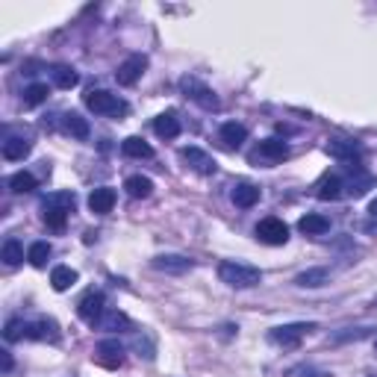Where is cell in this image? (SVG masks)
<instances>
[{"label": "cell", "mask_w": 377, "mask_h": 377, "mask_svg": "<svg viewBox=\"0 0 377 377\" xmlns=\"http://www.w3.org/2000/svg\"><path fill=\"white\" fill-rule=\"evenodd\" d=\"M218 277H221V283H227L230 289H254L263 283V271L247 265V263H239V259H224L218 265Z\"/></svg>", "instance_id": "obj_1"}, {"label": "cell", "mask_w": 377, "mask_h": 377, "mask_svg": "<svg viewBox=\"0 0 377 377\" xmlns=\"http://www.w3.org/2000/svg\"><path fill=\"white\" fill-rule=\"evenodd\" d=\"M86 106L94 115H127L130 112V106L118 94L106 91V89H91L86 94Z\"/></svg>", "instance_id": "obj_2"}, {"label": "cell", "mask_w": 377, "mask_h": 377, "mask_svg": "<svg viewBox=\"0 0 377 377\" xmlns=\"http://www.w3.org/2000/svg\"><path fill=\"white\" fill-rule=\"evenodd\" d=\"M180 89H183L186 98H192L198 106H204L207 112H218L221 109V100L216 98V91H212L209 86H204L198 77H183L180 80Z\"/></svg>", "instance_id": "obj_3"}, {"label": "cell", "mask_w": 377, "mask_h": 377, "mask_svg": "<svg viewBox=\"0 0 377 377\" xmlns=\"http://www.w3.org/2000/svg\"><path fill=\"white\" fill-rule=\"evenodd\" d=\"M286 157H289V145L283 139H263L256 145V150L251 153V162H263L268 168V165H277Z\"/></svg>", "instance_id": "obj_4"}, {"label": "cell", "mask_w": 377, "mask_h": 377, "mask_svg": "<svg viewBox=\"0 0 377 377\" xmlns=\"http://www.w3.org/2000/svg\"><path fill=\"white\" fill-rule=\"evenodd\" d=\"M256 239L263 242V245H271V247H277V245H286L289 242V227L283 224L280 218L274 216H268L256 224Z\"/></svg>", "instance_id": "obj_5"}, {"label": "cell", "mask_w": 377, "mask_h": 377, "mask_svg": "<svg viewBox=\"0 0 377 377\" xmlns=\"http://www.w3.org/2000/svg\"><path fill=\"white\" fill-rule=\"evenodd\" d=\"M103 313H106V298H103V292H89V295H82L80 304H77V315H80L86 324H91V327L103 322Z\"/></svg>", "instance_id": "obj_6"}, {"label": "cell", "mask_w": 377, "mask_h": 377, "mask_svg": "<svg viewBox=\"0 0 377 377\" xmlns=\"http://www.w3.org/2000/svg\"><path fill=\"white\" fill-rule=\"evenodd\" d=\"M145 68H148V56H145V53L127 56L124 62L118 65V71H115L118 86H136V82L141 80V74H145Z\"/></svg>", "instance_id": "obj_7"}, {"label": "cell", "mask_w": 377, "mask_h": 377, "mask_svg": "<svg viewBox=\"0 0 377 377\" xmlns=\"http://www.w3.org/2000/svg\"><path fill=\"white\" fill-rule=\"evenodd\" d=\"M313 330H315V324H306V322H298V324H283V327H274V330H271L268 339L274 342V345L295 348L306 333H313Z\"/></svg>", "instance_id": "obj_8"}, {"label": "cell", "mask_w": 377, "mask_h": 377, "mask_svg": "<svg viewBox=\"0 0 377 377\" xmlns=\"http://www.w3.org/2000/svg\"><path fill=\"white\" fill-rule=\"evenodd\" d=\"M150 265L157 271H165V274H186V271H192L195 263L183 254H159L150 259Z\"/></svg>", "instance_id": "obj_9"}, {"label": "cell", "mask_w": 377, "mask_h": 377, "mask_svg": "<svg viewBox=\"0 0 377 377\" xmlns=\"http://www.w3.org/2000/svg\"><path fill=\"white\" fill-rule=\"evenodd\" d=\"M180 159L192 171H198V174H216V168H218L216 159H212L207 150H200V148H183L180 150Z\"/></svg>", "instance_id": "obj_10"}, {"label": "cell", "mask_w": 377, "mask_h": 377, "mask_svg": "<svg viewBox=\"0 0 377 377\" xmlns=\"http://www.w3.org/2000/svg\"><path fill=\"white\" fill-rule=\"evenodd\" d=\"M98 362L106 365V369H118L124 362V348L118 339H103L98 342Z\"/></svg>", "instance_id": "obj_11"}, {"label": "cell", "mask_w": 377, "mask_h": 377, "mask_svg": "<svg viewBox=\"0 0 377 377\" xmlns=\"http://www.w3.org/2000/svg\"><path fill=\"white\" fill-rule=\"evenodd\" d=\"M218 139L224 141V148H227V150H236V148H242L247 141V127L239 124V121H224L221 130H218Z\"/></svg>", "instance_id": "obj_12"}, {"label": "cell", "mask_w": 377, "mask_h": 377, "mask_svg": "<svg viewBox=\"0 0 377 377\" xmlns=\"http://www.w3.org/2000/svg\"><path fill=\"white\" fill-rule=\"evenodd\" d=\"M327 153L339 162H353V159H360V145L357 141H351V139H330Z\"/></svg>", "instance_id": "obj_13"}, {"label": "cell", "mask_w": 377, "mask_h": 377, "mask_svg": "<svg viewBox=\"0 0 377 377\" xmlns=\"http://www.w3.org/2000/svg\"><path fill=\"white\" fill-rule=\"evenodd\" d=\"M112 207H115V188L100 186L89 195V209L94 216H106V212H112Z\"/></svg>", "instance_id": "obj_14"}, {"label": "cell", "mask_w": 377, "mask_h": 377, "mask_svg": "<svg viewBox=\"0 0 377 377\" xmlns=\"http://www.w3.org/2000/svg\"><path fill=\"white\" fill-rule=\"evenodd\" d=\"M153 133H157L159 139L180 136V118H177V112H162V115L153 118Z\"/></svg>", "instance_id": "obj_15"}, {"label": "cell", "mask_w": 377, "mask_h": 377, "mask_svg": "<svg viewBox=\"0 0 377 377\" xmlns=\"http://www.w3.org/2000/svg\"><path fill=\"white\" fill-rule=\"evenodd\" d=\"M3 339H6V342H21V339H39V330H35V324H30V322H21V318H12V322H6Z\"/></svg>", "instance_id": "obj_16"}, {"label": "cell", "mask_w": 377, "mask_h": 377, "mask_svg": "<svg viewBox=\"0 0 377 377\" xmlns=\"http://www.w3.org/2000/svg\"><path fill=\"white\" fill-rule=\"evenodd\" d=\"M121 153H124L127 159H150L153 157V148L141 136H130V139L121 141Z\"/></svg>", "instance_id": "obj_17"}, {"label": "cell", "mask_w": 377, "mask_h": 377, "mask_svg": "<svg viewBox=\"0 0 377 377\" xmlns=\"http://www.w3.org/2000/svg\"><path fill=\"white\" fill-rule=\"evenodd\" d=\"M230 198H233V204L239 207V209H251L256 200H259V188L254 183H236Z\"/></svg>", "instance_id": "obj_18"}, {"label": "cell", "mask_w": 377, "mask_h": 377, "mask_svg": "<svg viewBox=\"0 0 377 377\" xmlns=\"http://www.w3.org/2000/svg\"><path fill=\"white\" fill-rule=\"evenodd\" d=\"M298 230L304 236H324L330 230V218L318 216V212H306V216L298 221Z\"/></svg>", "instance_id": "obj_19"}, {"label": "cell", "mask_w": 377, "mask_h": 377, "mask_svg": "<svg viewBox=\"0 0 377 377\" xmlns=\"http://www.w3.org/2000/svg\"><path fill=\"white\" fill-rule=\"evenodd\" d=\"M324 283H330L327 268H306L295 277V286H301V289H318V286H324Z\"/></svg>", "instance_id": "obj_20"}, {"label": "cell", "mask_w": 377, "mask_h": 377, "mask_svg": "<svg viewBox=\"0 0 377 377\" xmlns=\"http://www.w3.org/2000/svg\"><path fill=\"white\" fill-rule=\"evenodd\" d=\"M124 188H127V195L130 198H136V200H145L153 195V183H150V177H141V174H133V177H127L124 180Z\"/></svg>", "instance_id": "obj_21"}, {"label": "cell", "mask_w": 377, "mask_h": 377, "mask_svg": "<svg viewBox=\"0 0 377 377\" xmlns=\"http://www.w3.org/2000/svg\"><path fill=\"white\" fill-rule=\"evenodd\" d=\"M342 188H345V183H342L336 174H324L322 180L315 183V195L322 200H336L342 195Z\"/></svg>", "instance_id": "obj_22"}, {"label": "cell", "mask_w": 377, "mask_h": 377, "mask_svg": "<svg viewBox=\"0 0 377 377\" xmlns=\"http://www.w3.org/2000/svg\"><path fill=\"white\" fill-rule=\"evenodd\" d=\"M30 150H33L30 139L12 136V139H6V141H3V159H9V162H18V159H24Z\"/></svg>", "instance_id": "obj_23"}, {"label": "cell", "mask_w": 377, "mask_h": 377, "mask_svg": "<svg viewBox=\"0 0 377 377\" xmlns=\"http://www.w3.org/2000/svg\"><path fill=\"white\" fill-rule=\"evenodd\" d=\"M62 127H65L68 136L89 139V121H86V118H82L80 112H65V115H62Z\"/></svg>", "instance_id": "obj_24"}, {"label": "cell", "mask_w": 377, "mask_h": 377, "mask_svg": "<svg viewBox=\"0 0 377 377\" xmlns=\"http://www.w3.org/2000/svg\"><path fill=\"white\" fill-rule=\"evenodd\" d=\"M51 77H53V86L56 89H74L77 86V82H80V74H77V71L74 68H68V65H53L51 68Z\"/></svg>", "instance_id": "obj_25"}, {"label": "cell", "mask_w": 377, "mask_h": 377, "mask_svg": "<svg viewBox=\"0 0 377 377\" xmlns=\"http://www.w3.org/2000/svg\"><path fill=\"white\" fill-rule=\"evenodd\" d=\"M77 283V271L71 268V265H56L53 271H51V286L56 289V292H65V289H71Z\"/></svg>", "instance_id": "obj_26"}, {"label": "cell", "mask_w": 377, "mask_h": 377, "mask_svg": "<svg viewBox=\"0 0 377 377\" xmlns=\"http://www.w3.org/2000/svg\"><path fill=\"white\" fill-rule=\"evenodd\" d=\"M47 94H51L47 82H30V86L24 89V106H39L47 100Z\"/></svg>", "instance_id": "obj_27"}, {"label": "cell", "mask_w": 377, "mask_h": 377, "mask_svg": "<svg viewBox=\"0 0 377 377\" xmlns=\"http://www.w3.org/2000/svg\"><path fill=\"white\" fill-rule=\"evenodd\" d=\"M3 263L9 265V268H15V265H21L24 263V245L18 242V239H6L3 242Z\"/></svg>", "instance_id": "obj_28"}, {"label": "cell", "mask_w": 377, "mask_h": 377, "mask_svg": "<svg viewBox=\"0 0 377 377\" xmlns=\"http://www.w3.org/2000/svg\"><path fill=\"white\" fill-rule=\"evenodd\" d=\"M35 186H39V183H35V177H33L30 171H18V174L9 177V188H12V192H18V195L33 192Z\"/></svg>", "instance_id": "obj_29"}, {"label": "cell", "mask_w": 377, "mask_h": 377, "mask_svg": "<svg viewBox=\"0 0 377 377\" xmlns=\"http://www.w3.org/2000/svg\"><path fill=\"white\" fill-rule=\"evenodd\" d=\"M47 256H51V245H47V242H33V245H30V251H27L30 265L44 268V265H47Z\"/></svg>", "instance_id": "obj_30"}, {"label": "cell", "mask_w": 377, "mask_h": 377, "mask_svg": "<svg viewBox=\"0 0 377 377\" xmlns=\"http://www.w3.org/2000/svg\"><path fill=\"white\" fill-rule=\"evenodd\" d=\"M42 218H44V224H47V227H51V230H65L68 212H65V209H56V207H47V204H44Z\"/></svg>", "instance_id": "obj_31"}, {"label": "cell", "mask_w": 377, "mask_h": 377, "mask_svg": "<svg viewBox=\"0 0 377 377\" xmlns=\"http://www.w3.org/2000/svg\"><path fill=\"white\" fill-rule=\"evenodd\" d=\"M103 327L112 330V333H121V330H133V324H130V318L124 313H109L103 315Z\"/></svg>", "instance_id": "obj_32"}, {"label": "cell", "mask_w": 377, "mask_h": 377, "mask_svg": "<svg viewBox=\"0 0 377 377\" xmlns=\"http://www.w3.org/2000/svg\"><path fill=\"white\" fill-rule=\"evenodd\" d=\"M44 204H47V207H56V209L71 212V209H74V204H77V198H74V192H56V195L47 198Z\"/></svg>", "instance_id": "obj_33"}, {"label": "cell", "mask_w": 377, "mask_h": 377, "mask_svg": "<svg viewBox=\"0 0 377 377\" xmlns=\"http://www.w3.org/2000/svg\"><path fill=\"white\" fill-rule=\"evenodd\" d=\"M35 330H39V339L59 342V324L53 322V318H42V322L35 324Z\"/></svg>", "instance_id": "obj_34"}, {"label": "cell", "mask_w": 377, "mask_h": 377, "mask_svg": "<svg viewBox=\"0 0 377 377\" xmlns=\"http://www.w3.org/2000/svg\"><path fill=\"white\" fill-rule=\"evenodd\" d=\"M369 186H371V177L360 171L357 180H353V177H351V183H348L345 188H348V195H353V198H362L365 192H369Z\"/></svg>", "instance_id": "obj_35"}, {"label": "cell", "mask_w": 377, "mask_h": 377, "mask_svg": "<svg viewBox=\"0 0 377 377\" xmlns=\"http://www.w3.org/2000/svg\"><path fill=\"white\" fill-rule=\"evenodd\" d=\"M365 336H371V327H348V330H342V333H333V342H348V339H365Z\"/></svg>", "instance_id": "obj_36"}, {"label": "cell", "mask_w": 377, "mask_h": 377, "mask_svg": "<svg viewBox=\"0 0 377 377\" xmlns=\"http://www.w3.org/2000/svg\"><path fill=\"white\" fill-rule=\"evenodd\" d=\"M0 360H3V371L9 374L12 371V353L9 351H0Z\"/></svg>", "instance_id": "obj_37"}, {"label": "cell", "mask_w": 377, "mask_h": 377, "mask_svg": "<svg viewBox=\"0 0 377 377\" xmlns=\"http://www.w3.org/2000/svg\"><path fill=\"white\" fill-rule=\"evenodd\" d=\"M369 212H371V216L377 218V198H374V200H371V204H369Z\"/></svg>", "instance_id": "obj_38"}, {"label": "cell", "mask_w": 377, "mask_h": 377, "mask_svg": "<svg viewBox=\"0 0 377 377\" xmlns=\"http://www.w3.org/2000/svg\"><path fill=\"white\" fill-rule=\"evenodd\" d=\"M374 351H377V339H374Z\"/></svg>", "instance_id": "obj_39"}]
</instances>
